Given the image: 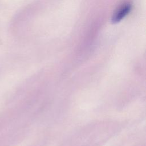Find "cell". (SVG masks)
I'll return each mask as SVG.
<instances>
[{
    "label": "cell",
    "mask_w": 146,
    "mask_h": 146,
    "mask_svg": "<svg viewBox=\"0 0 146 146\" xmlns=\"http://www.w3.org/2000/svg\"><path fill=\"white\" fill-rule=\"evenodd\" d=\"M132 10V5L129 3H124L121 5L113 13L111 17V22L116 24L122 21Z\"/></svg>",
    "instance_id": "1"
}]
</instances>
